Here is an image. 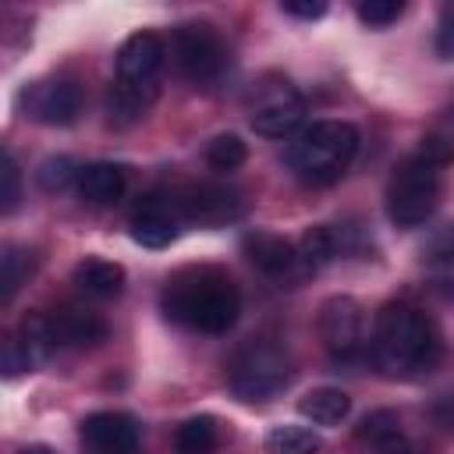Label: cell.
I'll list each match as a JSON object with an SVG mask.
<instances>
[{"label":"cell","mask_w":454,"mask_h":454,"mask_svg":"<svg viewBox=\"0 0 454 454\" xmlns=\"http://www.w3.org/2000/svg\"><path fill=\"white\" fill-rule=\"evenodd\" d=\"M454 160V149L429 135L422 138L419 153L404 156L390 181H387V216L394 227H419L433 216L436 202H440V181H443V167Z\"/></svg>","instance_id":"3"},{"label":"cell","mask_w":454,"mask_h":454,"mask_svg":"<svg viewBox=\"0 0 454 454\" xmlns=\"http://www.w3.org/2000/svg\"><path fill=\"white\" fill-rule=\"evenodd\" d=\"M177 209L170 202V192L145 195L131 213V238L142 248H167L177 238Z\"/></svg>","instance_id":"14"},{"label":"cell","mask_w":454,"mask_h":454,"mask_svg":"<svg viewBox=\"0 0 454 454\" xmlns=\"http://www.w3.org/2000/svg\"><path fill=\"white\" fill-rule=\"evenodd\" d=\"M170 202L181 223H199V227H223L245 213L241 192L227 184H188L170 192Z\"/></svg>","instance_id":"9"},{"label":"cell","mask_w":454,"mask_h":454,"mask_svg":"<svg viewBox=\"0 0 454 454\" xmlns=\"http://www.w3.org/2000/svg\"><path fill=\"white\" fill-rule=\"evenodd\" d=\"M280 11L291 14V18H305V21H312V18H323V14H326V4H323V0H316V4H309V0H305V4H301V0H284Z\"/></svg>","instance_id":"30"},{"label":"cell","mask_w":454,"mask_h":454,"mask_svg":"<svg viewBox=\"0 0 454 454\" xmlns=\"http://www.w3.org/2000/svg\"><path fill=\"white\" fill-rule=\"evenodd\" d=\"M160 305H163V316L174 319L177 326H188L199 333H227L238 323L241 294L223 270L184 266L167 280Z\"/></svg>","instance_id":"2"},{"label":"cell","mask_w":454,"mask_h":454,"mask_svg":"<svg viewBox=\"0 0 454 454\" xmlns=\"http://www.w3.org/2000/svg\"><path fill=\"white\" fill-rule=\"evenodd\" d=\"M124 184H128L124 167H121V163H106V160L82 167V177H78V192H82V199L92 202V206H110V202H117V199L124 195Z\"/></svg>","instance_id":"17"},{"label":"cell","mask_w":454,"mask_h":454,"mask_svg":"<svg viewBox=\"0 0 454 454\" xmlns=\"http://www.w3.org/2000/svg\"><path fill=\"white\" fill-rule=\"evenodd\" d=\"M443 422H447V426H450V429H454V397H450V401H447V419H443Z\"/></svg>","instance_id":"33"},{"label":"cell","mask_w":454,"mask_h":454,"mask_svg":"<svg viewBox=\"0 0 454 454\" xmlns=\"http://www.w3.org/2000/svg\"><path fill=\"white\" fill-rule=\"evenodd\" d=\"M319 337L330 358L351 362L365 351V309L351 294H333L319 305Z\"/></svg>","instance_id":"8"},{"label":"cell","mask_w":454,"mask_h":454,"mask_svg":"<svg viewBox=\"0 0 454 454\" xmlns=\"http://www.w3.org/2000/svg\"><path fill=\"white\" fill-rule=\"evenodd\" d=\"M71 280L92 298H117L124 291V266H117L110 259H99V255H85L74 266Z\"/></svg>","instance_id":"18"},{"label":"cell","mask_w":454,"mask_h":454,"mask_svg":"<svg viewBox=\"0 0 454 454\" xmlns=\"http://www.w3.org/2000/svg\"><path fill=\"white\" fill-rule=\"evenodd\" d=\"M28 270H32L28 255H25L21 248L7 245V248H4V255H0V301H4V305H11V301H14V294H18V287L25 284Z\"/></svg>","instance_id":"22"},{"label":"cell","mask_w":454,"mask_h":454,"mask_svg":"<svg viewBox=\"0 0 454 454\" xmlns=\"http://www.w3.org/2000/svg\"><path fill=\"white\" fill-rule=\"evenodd\" d=\"M351 411V397L340 387H316L298 401V415L316 426H340Z\"/></svg>","instance_id":"19"},{"label":"cell","mask_w":454,"mask_h":454,"mask_svg":"<svg viewBox=\"0 0 454 454\" xmlns=\"http://www.w3.org/2000/svg\"><path fill=\"white\" fill-rule=\"evenodd\" d=\"M372 454H419L415 450V443L404 436V433H394V436H387V440H380L376 447H369Z\"/></svg>","instance_id":"31"},{"label":"cell","mask_w":454,"mask_h":454,"mask_svg":"<svg viewBox=\"0 0 454 454\" xmlns=\"http://www.w3.org/2000/svg\"><path fill=\"white\" fill-rule=\"evenodd\" d=\"M35 365V358L28 355V348L14 337V340H7V348H4V372L7 376H18V372H25V369H32Z\"/></svg>","instance_id":"29"},{"label":"cell","mask_w":454,"mask_h":454,"mask_svg":"<svg viewBox=\"0 0 454 454\" xmlns=\"http://www.w3.org/2000/svg\"><path fill=\"white\" fill-rule=\"evenodd\" d=\"M43 319V337L50 344V351L57 348H96L99 340H106V323L103 316L89 312V309H74V305H64L57 312H46L39 316Z\"/></svg>","instance_id":"11"},{"label":"cell","mask_w":454,"mask_h":454,"mask_svg":"<svg viewBox=\"0 0 454 454\" xmlns=\"http://www.w3.org/2000/svg\"><path fill=\"white\" fill-rule=\"evenodd\" d=\"M170 60L188 82H216L227 71V46L206 21H184L170 32Z\"/></svg>","instance_id":"7"},{"label":"cell","mask_w":454,"mask_h":454,"mask_svg":"<svg viewBox=\"0 0 454 454\" xmlns=\"http://www.w3.org/2000/svg\"><path fill=\"white\" fill-rule=\"evenodd\" d=\"M25 110L32 121L50 124V128H64L82 114V89L67 78H50V82H35L25 92Z\"/></svg>","instance_id":"13"},{"label":"cell","mask_w":454,"mask_h":454,"mask_svg":"<svg viewBox=\"0 0 454 454\" xmlns=\"http://www.w3.org/2000/svg\"><path fill=\"white\" fill-rule=\"evenodd\" d=\"M294 376L291 351L270 337H252L245 340L231 362H227V387L238 401H270L277 397Z\"/></svg>","instance_id":"6"},{"label":"cell","mask_w":454,"mask_h":454,"mask_svg":"<svg viewBox=\"0 0 454 454\" xmlns=\"http://www.w3.org/2000/svg\"><path fill=\"white\" fill-rule=\"evenodd\" d=\"M301 121H305V96L291 82L266 85L252 103V117H248L252 131L266 138H287L301 128Z\"/></svg>","instance_id":"10"},{"label":"cell","mask_w":454,"mask_h":454,"mask_svg":"<svg viewBox=\"0 0 454 454\" xmlns=\"http://www.w3.org/2000/svg\"><path fill=\"white\" fill-rule=\"evenodd\" d=\"M82 443L89 454H138L142 429L128 411H96L82 422Z\"/></svg>","instance_id":"12"},{"label":"cell","mask_w":454,"mask_h":454,"mask_svg":"<svg viewBox=\"0 0 454 454\" xmlns=\"http://www.w3.org/2000/svg\"><path fill=\"white\" fill-rule=\"evenodd\" d=\"M167 60V43L156 32H135L121 43L117 50V74L106 92V110L110 121L117 124H135L145 117L160 92V71Z\"/></svg>","instance_id":"4"},{"label":"cell","mask_w":454,"mask_h":454,"mask_svg":"<svg viewBox=\"0 0 454 454\" xmlns=\"http://www.w3.org/2000/svg\"><path fill=\"white\" fill-rule=\"evenodd\" d=\"M358 153V128L348 121H312L287 142V167L301 184L326 188L340 181Z\"/></svg>","instance_id":"5"},{"label":"cell","mask_w":454,"mask_h":454,"mask_svg":"<svg viewBox=\"0 0 454 454\" xmlns=\"http://www.w3.org/2000/svg\"><path fill=\"white\" fill-rule=\"evenodd\" d=\"M394 433H401V419H397L394 411H387V408L369 411V415L358 422V429H355L358 443H365V447H376L380 440H387V436H394Z\"/></svg>","instance_id":"25"},{"label":"cell","mask_w":454,"mask_h":454,"mask_svg":"<svg viewBox=\"0 0 454 454\" xmlns=\"http://www.w3.org/2000/svg\"><path fill=\"white\" fill-rule=\"evenodd\" d=\"M21 454H53V450H50V447H43V443H32V447H25Z\"/></svg>","instance_id":"32"},{"label":"cell","mask_w":454,"mask_h":454,"mask_svg":"<svg viewBox=\"0 0 454 454\" xmlns=\"http://www.w3.org/2000/svg\"><path fill=\"white\" fill-rule=\"evenodd\" d=\"M369 355L387 380H419L436 369L443 355V337L419 305L390 301L376 312Z\"/></svg>","instance_id":"1"},{"label":"cell","mask_w":454,"mask_h":454,"mask_svg":"<svg viewBox=\"0 0 454 454\" xmlns=\"http://www.w3.org/2000/svg\"><path fill=\"white\" fill-rule=\"evenodd\" d=\"M216 447V422L209 415H195L177 426L174 433V454H213Z\"/></svg>","instance_id":"21"},{"label":"cell","mask_w":454,"mask_h":454,"mask_svg":"<svg viewBox=\"0 0 454 454\" xmlns=\"http://www.w3.org/2000/svg\"><path fill=\"white\" fill-rule=\"evenodd\" d=\"M323 440L309 426H273L266 433V454H319Z\"/></svg>","instance_id":"20"},{"label":"cell","mask_w":454,"mask_h":454,"mask_svg":"<svg viewBox=\"0 0 454 454\" xmlns=\"http://www.w3.org/2000/svg\"><path fill=\"white\" fill-rule=\"evenodd\" d=\"M436 57L440 60H454V4H443L440 11V21H436Z\"/></svg>","instance_id":"28"},{"label":"cell","mask_w":454,"mask_h":454,"mask_svg":"<svg viewBox=\"0 0 454 454\" xmlns=\"http://www.w3.org/2000/svg\"><path fill=\"white\" fill-rule=\"evenodd\" d=\"M245 156H248V149H245V142L238 138V135H216L209 145H206V163L213 167V170H238L241 163H245Z\"/></svg>","instance_id":"24"},{"label":"cell","mask_w":454,"mask_h":454,"mask_svg":"<svg viewBox=\"0 0 454 454\" xmlns=\"http://www.w3.org/2000/svg\"><path fill=\"white\" fill-rule=\"evenodd\" d=\"M241 248H245L248 262H252L255 270H262L266 277H280V273H287V270L298 262V248H294L287 238H280V234H270V231H255V234H245Z\"/></svg>","instance_id":"16"},{"label":"cell","mask_w":454,"mask_h":454,"mask_svg":"<svg viewBox=\"0 0 454 454\" xmlns=\"http://www.w3.org/2000/svg\"><path fill=\"white\" fill-rule=\"evenodd\" d=\"M355 14L369 28H387L404 14V4L401 0H362V4H355Z\"/></svg>","instance_id":"26"},{"label":"cell","mask_w":454,"mask_h":454,"mask_svg":"<svg viewBox=\"0 0 454 454\" xmlns=\"http://www.w3.org/2000/svg\"><path fill=\"white\" fill-rule=\"evenodd\" d=\"M358 245H362V234L351 223H316L298 241V262L305 270H319L340 255L358 252Z\"/></svg>","instance_id":"15"},{"label":"cell","mask_w":454,"mask_h":454,"mask_svg":"<svg viewBox=\"0 0 454 454\" xmlns=\"http://www.w3.org/2000/svg\"><path fill=\"white\" fill-rule=\"evenodd\" d=\"M0 177H4V192H0V199H4V213H14V206H18V199H21V170H18L11 149H4Z\"/></svg>","instance_id":"27"},{"label":"cell","mask_w":454,"mask_h":454,"mask_svg":"<svg viewBox=\"0 0 454 454\" xmlns=\"http://www.w3.org/2000/svg\"><path fill=\"white\" fill-rule=\"evenodd\" d=\"M82 177V170L74 167V160L71 156H46L43 163H39V170H35V181H39V188L43 192H64V188H71L74 181Z\"/></svg>","instance_id":"23"}]
</instances>
